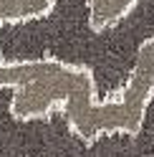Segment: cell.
Wrapping results in <instances>:
<instances>
[{"label": "cell", "instance_id": "cell-1", "mask_svg": "<svg viewBox=\"0 0 154 157\" xmlns=\"http://www.w3.org/2000/svg\"><path fill=\"white\" fill-rule=\"evenodd\" d=\"M141 0H86L89 25L94 31H109L139 8Z\"/></svg>", "mask_w": 154, "mask_h": 157}, {"label": "cell", "instance_id": "cell-2", "mask_svg": "<svg viewBox=\"0 0 154 157\" xmlns=\"http://www.w3.org/2000/svg\"><path fill=\"white\" fill-rule=\"evenodd\" d=\"M56 0H0V25L5 23H33L51 15Z\"/></svg>", "mask_w": 154, "mask_h": 157}, {"label": "cell", "instance_id": "cell-3", "mask_svg": "<svg viewBox=\"0 0 154 157\" xmlns=\"http://www.w3.org/2000/svg\"><path fill=\"white\" fill-rule=\"evenodd\" d=\"M134 66H141V68L154 71V36L147 38V41L137 48V61H134Z\"/></svg>", "mask_w": 154, "mask_h": 157}]
</instances>
